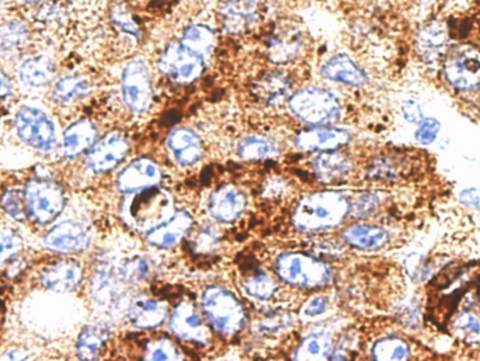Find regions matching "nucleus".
Here are the masks:
<instances>
[{"label":"nucleus","mask_w":480,"mask_h":361,"mask_svg":"<svg viewBox=\"0 0 480 361\" xmlns=\"http://www.w3.org/2000/svg\"><path fill=\"white\" fill-rule=\"evenodd\" d=\"M150 275V263L146 262L143 258H134L131 260H126L121 267H119V280L128 283V284H136L146 279V275Z\"/></svg>","instance_id":"37998d69"},{"label":"nucleus","mask_w":480,"mask_h":361,"mask_svg":"<svg viewBox=\"0 0 480 361\" xmlns=\"http://www.w3.org/2000/svg\"><path fill=\"white\" fill-rule=\"evenodd\" d=\"M403 116L404 119L414 124H420L424 119L421 107L419 106V103L413 102V100H409V102L403 104Z\"/></svg>","instance_id":"8fccbe9b"},{"label":"nucleus","mask_w":480,"mask_h":361,"mask_svg":"<svg viewBox=\"0 0 480 361\" xmlns=\"http://www.w3.org/2000/svg\"><path fill=\"white\" fill-rule=\"evenodd\" d=\"M341 238L347 245L360 250H375L384 248L389 242V234L384 228L365 224L347 226L341 233Z\"/></svg>","instance_id":"c85d7f7f"},{"label":"nucleus","mask_w":480,"mask_h":361,"mask_svg":"<svg viewBox=\"0 0 480 361\" xmlns=\"http://www.w3.org/2000/svg\"><path fill=\"white\" fill-rule=\"evenodd\" d=\"M460 201L465 202L468 206L476 207L480 209V189H468L460 193Z\"/></svg>","instance_id":"3c124183"},{"label":"nucleus","mask_w":480,"mask_h":361,"mask_svg":"<svg viewBox=\"0 0 480 361\" xmlns=\"http://www.w3.org/2000/svg\"><path fill=\"white\" fill-rule=\"evenodd\" d=\"M123 204V218L129 226L141 233L167 221L176 212L175 199L167 190L158 186L126 194Z\"/></svg>","instance_id":"f03ea898"},{"label":"nucleus","mask_w":480,"mask_h":361,"mask_svg":"<svg viewBox=\"0 0 480 361\" xmlns=\"http://www.w3.org/2000/svg\"><path fill=\"white\" fill-rule=\"evenodd\" d=\"M119 275L110 266L97 268L92 283L94 299L102 305H111L118 297Z\"/></svg>","instance_id":"72a5a7b5"},{"label":"nucleus","mask_w":480,"mask_h":361,"mask_svg":"<svg viewBox=\"0 0 480 361\" xmlns=\"http://www.w3.org/2000/svg\"><path fill=\"white\" fill-rule=\"evenodd\" d=\"M445 30L440 24L426 27L419 36V51L426 61L437 60L441 51L444 50Z\"/></svg>","instance_id":"c9c22d12"},{"label":"nucleus","mask_w":480,"mask_h":361,"mask_svg":"<svg viewBox=\"0 0 480 361\" xmlns=\"http://www.w3.org/2000/svg\"><path fill=\"white\" fill-rule=\"evenodd\" d=\"M158 67L173 82L191 83L206 70L207 58L182 40L173 41L163 50Z\"/></svg>","instance_id":"6e6552de"},{"label":"nucleus","mask_w":480,"mask_h":361,"mask_svg":"<svg viewBox=\"0 0 480 361\" xmlns=\"http://www.w3.org/2000/svg\"><path fill=\"white\" fill-rule=\"evenodd\" d=\"M13 94V83L9 79L6 73L0 70V99Z\"/></svg>","instance_id":"603ef678"},{"label":"nucleus","mask_w":480,"mask_h":361,"mask_svg":"<svg viewBox=\"0 0 480 361\" xmlns=\"http://www.w3.org/2000/svg\"><path fill=\"white\" fill-rule=\"evenodd\" d=\"M295 324V316L289 312L270 314L260 319L255 325V332L258 336L277 335L280 332L287 331Z\"/></svg>","instance_id":"ea45409f"},{"label":"nucleus","mask_w":480,"mask_h":361,"mask_svg":"<svg viewBox=\"0 0 480 361\" xmlns=\"http://www.w3.org/2000/svg\"><path fill=\"white\" fill-rule=\"evenodd\" d=\"M57 65L48 53H34L24 58L17 68V79L28 89H40L53 82Z\"/></svg>","instance_id":"6ab92c4d"},{"label":"nucleus","mask_w":480,"mask_h":361,"mask_svg":"<svg viewBox=\"0 0 480 361\" xmlns=\"http://www.w3.org/2000/svg\"><path fill=\"white\" fill-rule=\"evenodd\" d=\"M277 287L279 285H277L272 275L264 272L256 273L243 283L246 294L250 295L252 299H260V301H267V299H273L275 291H277Z\"/></svg>","instance_id":"58836bf2"},{"label":"nucleus","mask_w":480,"mask_h":361,"mask_svg":"<svg viewBox=\"0 0 480 361\" xmlns=\"http://www.w3.org/2000/svg\"><path fill=\"white\" fill-rule=\"evenodd\" d=\"M160 180H162L160 166L150 158H138L119 172L116 185L119 192L131 194L158 186Z\"/></svg>","instance_id":"dca6fc26"},{"label":"nucleus","mask_w":480,"mask_h":361,"mask_svg":"<svg viewBox=\"0 0 480 361\" xmlns=\"http://www.w3.org/2000/svg\"><path fill=\"white\" fill-rule=\"evenodd\" d=\"M329 308V299L323 295H316L313 299H309L306 304L302 307L301 315L305 319H315L321 315L325 314Z\"/></svg>","instance_id":"de8ad7c7"},{"label":"nucleus","mask_w":480,"mask_h":361,"mask_svg":"<svg viewBox=\"0 0 480 361\" xmlns=\"http://www.w3.org/2000/svg\"><path fill=\"white\" fill-rule=\"evenodd\" d=\"M238 153L243 160L258 162V160H272L279 156L280 146L267 136L248 135L239 143Z\"/></svg>","instance_id":"473e14b6"},{"label":"nucleus","mask_w":480,"mask_h":361,"mask_svg":"<svg viewBox=\"0 0 480 361\" xmlns=\"http://www.w3.org/2000/svg\"><path fill=\"white\" fill-rule=\"evenodd\" d=\"M333 350V335L328 331H315L302 340L295 351V360H326Z\"/></svg>","instance_id":"2f4dec72"},{"label":"nucleus","mask_w":480,"mask_h":361,"mask_svg":"<svg viewBox=\"0 0 480 361\" xmlns=\"http://www.w3.org/2000/svg\"><path fill=\"white\" fill-rule=\"evenodd\" d=\"M192 224H194V219L189 212L180 209L175 212L167 221L162 222L160 226L151 229L150 233H146V241L156 248H175L191 231Z\"/></svg>","instance_id":"a211bd4d"},{"label":"nucleus","mask_w":480,"mask_h":361,"mask_svg":"<svg viewBox=\"0 0 480 361\" xmlns=\"http://www.w3.org/2000/svg\"><path fill=\"white\" fill-rule=\"evenodd\" d=\"M201 312L209 328L224 338H233L248 324L245 305L231 290L211 285L201 295Z\"/></svg>","instance_id":"7ed1b4c3"},{"label":"nucleus","mask_w":480,"mask_h":361,"mask_svg":"<svg viewBox=\"0 0 480 361\" xmlns=\"http://www.w3.org/2000/svg\"><path fill=\"white\" fill-rule=\"evenodd\" d=\"M129 148L131 144L128 138L118 131H113L92 145L86 152L85 163L87 169L97 175L110 172L126 160Z\"/></svg>","instance_id":"9b49d317"},{"label":"nucleus","mask_w":480,"mask_h":361,"mask_svg":"<svg viewBox=\"0 0 480 361\" xmlns=\"http://www.w3.org/2000/svg\"><path fill=\"white\" fill-rule=\"evenodd\" d=\"M2 207L16 221H24L28 214L26 196L19 190H7L2 196Z\"/></svg>","instance_id":"c03bdc74"},{"label":"nucleus","mask_w":480,"mask_h":361,"mask_svg":"<svg viewBox=\"0 0 480 361\" xmlns=\"http://www.w3.org/2000/svg\"><path fill=\"white\" fill-rule=\"evenodd\" d=\"M180 40L208 60L216 47V33L207 24H190L184 29Z\"/></svg>","instance_id":"f704fd0d"},{"label":"nucleus","mask_w":480,"mask_h":361,"mask_svg":"<svg viewBox=\"0 0 480 361\" xmlns=\"http://www.w3.org/2000/svg\"><path fill=\"white\" fill-rule=\"evenodd\" d=\"M353 160L350 156L338 151L319 152L315 160H312V170L316 179L323 183L336 182L352 172Z\"/></svg>","instance_id":"a878e982"},{"label":"nucleus","mask_w":480,"mask_h":361,"mask_svg":"<svg viewBox=\"0 0 480 361\" xmlns=\"http://www.w3.org/2000/svg\"><path fill=\"white\" fill-rule=\"evenodd\" d=\"M378 202L379 199L375 194H370V193L362 194L353 204L350 202V212H353V216L355 217L371 216V212L377 209Z\"/></svg>","instance_id":"49530a36"},{"label":"nucleus","mask_w":480,"mask_h":361,"mask_svg":"<svg viewBox=\"0 0 480 361\" xmlns=\"http://www.w3.org/2000/svg\"><path fill=\"white\" fill-rule=\"evenodd\" d=\"M128 319L135 328L155 329L169 319L167 305L159 299H138L129 304Z\"/></svg>","instance_id":"393cba45"},{"label":"nucleus","mask_w":480,"mask_h":361,"mask_svg":"<svg viewBox=\"0 0 480 361\" xmlns=\"http://www.w3.org/2000/svg\"><path fill=\"white\" fill-rule=\"evenodd\" d=\"M109 338L110 328L106 324H94V325L86 326L77 338V357L82 360H96Z\"/></svg>","instance_id":"7c9ffc66"},{"label":"nucleus","mask_w":480,"mask_h":361,"mask_svg":"<svg viewBox=\"0 0 480 361\" xmlns=\"http://www.w3.org/2000/svg\"><path fill=\"white\" fill-rule=\"evenodd\" d=\"M167 148L172 153L173 160L184 168L196 165L204 155L201 138L194 129L187 127H179L170 131L167 136Z\"/></svg>","instance_id":"aec40b11"},{"label":"nucleus","mask_w":480,"mask_h":361,"mask_svg":"<svg viewBox=\"0 0 480 361\" xmlns=\"http://www.w3.org/2000/svg\"><path fill=\"white\" fill-rule=\"evenodd\" d=\"M31 21L19 14L0 16V58H16L33 40Z\"/></svg>","instance_id":"4468645a"},{"label":"nucleus","mask_w":480,"mask_h":361,"mask_svg":"<svg viewBox=\"0 0 480 361\" xmlns=\"http://www.w3.org/2000/svg\"><path fill=\"white\" fill-rule=\"evenodd\" d=\"M275 275L287 284L304 290L328 287L335 280L330 263L301 252L282 253L275 260Z\"/></svg>","instance_id":"20e7f679"},{"label":"nucleus","mask_w":480,"mask_h":361,"mask_svg":"<svg viewBox=\"0 0 480 361\" xmlns=\"http://www.w3.org/2000/svg\"><path fill=\"white\" fill-rule=\"evenodd\" d=\"M21 239L13 229L0 226V262L11 258L21 249Z\"/></svg>","instance_id":"a18cd8bd"},{"label":"nucleus","mask_w":480,"mask_h":361,"mask_svg":"<svg viewBox=\"0 0 480 361\" xmlns=\"http://www.w3.org/2000/svg\"><path fill=\"white\" fill-rule=\"evenodd\" d=\"M246 204L248 200L243 192L232 185H224L211 193L207 209L212 218L223 224H231L242 216Z\"/></svg>","instance_id":"f3484780"},{"label":"nucleus","mask_w":480,"mask_h":361,"mask_svg":"<svg viewBox=\"0 0 480 361\" xmlns=\"http://www.w3.org/2000/svg\"><path fill=\"white\" fill-rule=\"evenodd\" d=\"M92 89H94V85L89 78L80 75V73H69L53 83L51 99H53V103L67 106V104L75 103V102H79V100L89 96Z\"/></svg>","instance_id":"bb28decb"},{"label":"nucleus","mask_w":480,"mask_h":361,"mask_svg":"<svg viewBox=\"0 0 480 361\" xmlns=\"http://www.w3.org/2000/svg\"><path fill=\"white\" fill-rule=\"evenodd\" d=\"M111 21L121 33L133 37L135 40H140L141 31L138 24L133 19V14L128 11L126 4H118L111 11Z\"/></svg>","instance_id":"79ce46f5"},{"label":"nucleus","mask_w":480,"mask_h":361,"mask_svg":"<svg viewBox=\"0 0 480 361\" xmlns=\"http://www.w3.org/2000/svg\"><path fill=\"white\" fill-rule=\"evenodd\" d=\"M169 329L180 340L207 346L211 340V328L207 326L196 305L190 301L177 304L169 315Z\"/></svg>","instance_id":"9d476101"},{"label":"nucleus","mask_w":480,"mask_h":361,"mask_svg":"<svg viewBox=\"0 0 480 361\" xmlns=\"http://www.w3.org/2000/svg\"><path fill=\"white\" fill-rule=\"evenodd\" d=\"M27 209L38 224H50L60 216L67 204V196L57 182L50 179H33L27 183Z\"/></svg>","instance_id":"1a4fd4ad"},{"label":"nucleus","mask_w":480,"mask_h":361,"mask_svg":"<svg viewBox=\"0 0 480 361\" xmlns=\"http://www.w3.org/2000/svg\"><path fill=\"white\" fill-rule=\"evenodd\" d=\"M44 243L55 252H83L92 243V229L85 222L68 219L53 226L44 239Z\"/></svg>","instance_id":"ddd939ff"},{"label":"nucleus","mask_w":480,"mask_h":361,"mask_svg":"<svg viewBox=\"0 0 480 361\" xmlns=\"http://www.w3.org/2000/svg\"><path fill=\"white\" fill-rule=\"evenodd\" d=\"M289 107L297 119L311 127L330 126L341 119V100L325 87L309 86L289 96Z\"/></svg>","instance_id":"39448f33"},{"label":"nucleus","mask_w":480,"mask_h":361,"mask_svg":"<svg viewBox=\"0 0 480 361\" xmlns=\"http://www.w3.org/2000/svg\"><path fill=\"white\" fill-rule=\"evenodd\" d=\"M83 279V268L75 260H61L48 266L41 275L44 289L53 292H72L79 287Z\"/></svg>","instance_id":"412c9836"},{"label":"nucleus","mask_w":480,"mask_h":361,"mask_svg":"<svg viewBox=\"0 0 480 361\" xmlns=\"http://www.w3.org/2000/svg\"><path fill=\"white\" fill-rule=\"evenodd\" d=\"M291 80L281 72L267 73L256 85V96L267 106H280L291 96Z\"/></svg>","instance_id":"cd10ccee"},{"label":"nucleus","mask_w":480,"mask_h":361,"mask_svg":"<svg viewBox=\"0 0 480 361\" xmlns=\"http://www.w3.org/2000/svg\"><path fill=\"white\" fill-rule=\"evenodd\" d=\"M321 77L330 82L343 83L347 86H364L368 82L367 73L358 67L347 53H336L329 58L321 70Z\"/></svg>","instance_id":"4be33fe9"},{"label":"nucleus","mask_w":480,"mask_h":361,"mask_svg":"<svg viewBox=\"0 0 480 361\" xmlns=\"http://www.w3.org/2000/svg\"><path fill=\"white\" fill-rule=\"evenodd\" d=\"M452 331L468 345H480V318L474 312H460L452 324Z\"/></svg>","instance_id":"e433bc0d"},{"label":"nucleus","mask_w":480,"mask_h":361,"mask_svg":"<svg viewBox=\"0 0 480 361\" xmlns=\"http://www.w3.org/2000/svg\"><path fill=\"white\" fill-rule=\"evenodd\" d=\"M121 96L134 114H145L153 103L152 73L145 61L134 58L121 75Z\"/></svg>","instance_id":"0eeeda50"},{"label":"nucleus","mask_w":480,"mask_h":361,"mask_svg":"<svg viewBox=\"0 0 480 361\" xmlns=\"http://www.w3.org/2000/svg\"><path fill=\"white\" fill-rule=\"evenodd\" d=\"M224 27L229 33L238 34L248 30L258 21L256 0H226L221 9Z\"/></svg>","instance_id":"b1692460"},{"label":"nucleus","mask_w":480,"mask_h":361,"mask_svg":"<svg viewBox=\"0 0 480 361\" xmlns=\"http://www.w3.org/2000/svg\"><path fill=\"white\" fill-rule=\"evenodd\" d=\"M97 134L99 131H97L96 124L89 119H79L68 127L67 131L63 133L62 145H61V153L63 158L72 160L82 155L83 152H87L96 143Z\"/></svg>","instance_id":"5701e85b"},{"label":"nucleus","mask_w":480,"mask_h":361,"mask_svg":"<svg viewBox=\"0 0 480 361\" xmlns=\"http://www.w3.org/2000/svg\"><path fill=\"white\" fill-rule=\"evenodd\" d=\"M13 127L19 140L36 152L48 153L57 145L55 126L43 110L21 106L14 114Z\"/></svg>","instance_id":"423d86ee"},{"label":"nucleus","mask_w":480,"mask_h":361,"mask_svg":"<svg viewBox=\"0 0 480 361\" xmlns=\"http://www.w3.org/2000/svg\"><path fill=\"white\" fill-rule=\"evenodd\" d=\"M352 141V134L338 127L318 126L304 129L295 136V145L305 152H328L341 150Z\"/></svg>","instance_id":"2eb2a0df"},{"label":"nucleus","mask_w":480,"mask_h":361,"mask_svg":"<svg viewBox=\"0 0 480 361\" xmlns=\"http://www.w3.org/2000/svg\"><path fill=\"white\" fill-rule=\"evenodd\" d=\"M146 360H183L184 356L180 353L177 346L167 338L151 340L145 349Z\"/></svg>","instance_id":"a19ab883"},{"label":"nucleus","mask_w":480,"mask_h":361,"mask_svg":"<svg viewBox=\"0 0 480 361\" xmlns=\"http://www.w3.org/2000/svg\"><path fill=\"white\" fill-rule=\"evenodd\" d=\"M7 2H11V0H0V4H7Z\"/></svg>","instance_id":"864d4df0"},{"label":"nucleus","mask_w":480,"mask_h":361,"mask_svg":"<svg viewBox=\"0 0 480 361\" xmlns=\"http://www.w3.org/2000/svg\"><path fill=\"white\" fill-rule=\"evenodd\" d=\"M350 214L347 197L335 190L311 193L299 200L292 214V226L304 234L338 228Z\"/></svg>","instance_id":"f257e3e1"},{"label":"nucleus","mask_w":480,"mask_h":361,"mask_svg":"<svg viewBox=\"0 0 480 361\" xmlns=\"http://www.w3.org/2000/svg\"><path fill=\"white\" fill-rule=\"evenodd\" d=\"M269 57L273 62L285 63L294 60L302 50V36L299 31L285 29L270 38Z\"/></svg>","instance_id":"c756f323"},{"label":"nucleus","mask_w":480,"mask_h":361,"mask_svg":"<svg viewBox=\"0 0 480 361\" xmlns=\"http://www.w3.org/2000/svg\"><path fill=\"white\" fill-rule=\"evenodd\" d=\"M372 357L375 360H408L411 349L402 339L385 338L372 346Z\"/></svg>","instance_id":"4c0bfd02"},{"label":"nucleus","mask_w":480,"mask_h":361,"mask_svg":"<svg viewBox=\"0 0 480 361\" xmlns=\"http://www.w3.org/2000/svg\"><path fill=\"white\" fill-rule=\"evenodd\" d=\"M438 131H440V123L437 119H426L421 121L418 133H416V138L423 145H428L435 140Z\"/></svg>","instance_id":"09e8293b"},{"label":"nucleus","mask_w":480,"mask_h":361,"mask_svg":"<svg viewBox=\"0 0 480 361\" xmlns=\"http://www.w3.org/2000/svg\"><path fill=\"white\" fill-rule=\"evenodd\" d=\"M445 75L457 89L472 90L480 86V53L470 45H460L448 53Z\"/></svg>","instance_id":"f8f14e48"}]
</instances>
